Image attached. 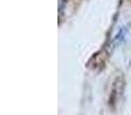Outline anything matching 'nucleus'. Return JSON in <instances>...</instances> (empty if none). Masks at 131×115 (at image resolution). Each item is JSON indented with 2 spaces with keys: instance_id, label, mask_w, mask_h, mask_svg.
<instances>
[{
  "instance_id": "1",
  "label": "nucleus",
  "mask_w": 131,
  "mask_h": 115,
  "mask_svg": "<svg viewBox=\"0 0 131 115\" xmlns=\"http://www.w3.org/2000/svg\"><path fill=\"white\" fill-rule=\"evenodd\" d=\"M123 91V82H120V78H117V81L115 82V84L113 85V90L111 92V97H109V105L111 106H115L121 98V95H122Z\"/></svg>"
}]
</instances>
